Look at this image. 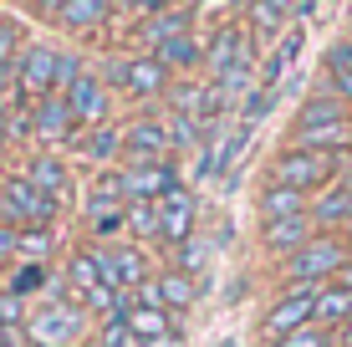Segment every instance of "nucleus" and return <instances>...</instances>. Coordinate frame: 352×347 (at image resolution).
<instances>
[{
	"label": "nucleus",
	"mask_w": 352,
	"mask_h": 347,
	"mask_svg": "<svg viewBox=\"0 0 352 347\" xmlns=\"http://www.w3.org/2000/svg\"><path fill=\"white\" fill-rule=\"evenodd\" d=\"M87 332L92 317L72 296H41V302H31L21 337H26V347H87Z\"/></svg>",
	"instance_id": "1"
},
{
	"label": "nucleus",
	"mask_w": 352,
	"mask_h": 347,
	"mask_svg": "<svg viewBox=\"0 0 352 347\" xmlns=\"http://www.w3.org/2000/svg\"><path fill=\"white\" fill-rule=\"evenodd\" d=\"M92 260H97V276H102V286H107V291H118V296H133L143 281L159 276V271H153V260H148V250L133 245V240L102 245V250L92 245Z\"/></svg>",
	"instance_id": "2"
},
{
	"label": "nucleus",
	"mask_w": 352,
	"mask_h": 347,
	"mask_svg": "<svg viewBox=\"0 0 352 347\" xmlns=\"http://www.w3.org/2000/svg\"><path fill=\"white\" fill-rule=\"evenodd\" d=\"M342 266H347L342 240H337V235H311V240L286 260V281H291V286H311V291H322V281L337 276Z\"/></svg>",
	"instance_id": "3"
},
{
	"label": "nucleus",
	"mask_w": 352,
	"mask_h": 347,
	"mask_svg": "<svg viewBox=\"0 0 352 347\" xmlns=\"http://www.w3.org/2000/svg\"><path fill=\"white\" fill-rule=\"evenodd\" d=\"M240 67H256V46H250V31L240 21H225L204 41V71H210V82H225Z\"/></svg>",
	"instance_id": "4"
},
{
	"label": "nucleus",
	"mask_w": 352,
	"mask_h": 347,
	"mask_svg": "<svg viewBox=\"0 0 352 347\" xmlns=\"http://www.w3.org/2000/svg\"><path fill=\"white\" fill-rule=\"evenodd\" d=\"M153 210H159V240H164L168 250L189 245L194 235H199V199H194V189H189V184L168 189V194H164Z\"/></svg>",
	"instance_id": "5"
},
{
	"label": "nucleus",
	"mask_w": 352,
	"mask_h": 347,
	"mask_svg": "<svg viewBox=\"0 0 352 347\" xmlns=\"http://www.w3.org/2000/svg\"><path fill=\"white\" fill-rule=\"evenodd\" d=\"M168 159H174V148H168V128L159 113H143L133 123H123V169H133V164H168Z\"/></svg>",
	"instance_id": "6"
},
{
	"label": "nucleus",
	"mask_w": 352,
	"mask_h": 347,
	"mask_svg": "<svg viewBox=\"0 0 352 347\" xmlns=\"http://www.w3.org/2000/svg\"><path fill=\"white\" fill-rule=\"evenodd\" d=\"M56 62H62V52L46 41L36 46H21L16 56V87H21V102H41L56 92Z\"/></svg>",
	"instance_id": "7"
},
{
	"label": "nucleus",
	"mask_w": 352,
	"mask_h": 347,
	"mask_svg": "<svg viewBox=\"0 0 352 347\" xmlns=\"http://www.w3.org/2000/svg\"><path fill=\"white\" fill-rule=\"evenodd\" d=\"M271 184H281V189H296V194H307V189H322V184H332V153L286 148L281 159L271 164Z\"/></svg>",
	"instance_id": "8"
},
{
	"label": "nucleus",
	"mask_w": 352,
	"mask_h": 347,
	"mask_svg": "<svg viewBox=\"0 0 352 347\" xmlns=\"http://www.w3.org/2000/svg\"><path fill=\"white\" fill-rule=\"evenodd\" d=\"M311 312H317V291H311V286H286V296H276V306H271L265 322H261L265 342L276 347L281 337H291V332L311 327Z\"/></svg>",
	"instance_id": "9"
},
{
	"label": "nucleus",
	"mask_w": 352,
	"mask_h": 347,
	"mask_svg": "<svg viewBox=\"0 0 352 347\" xmlns=\"http://www.w3.org/2000/svg\"><path fill=\"white\" fill-rule=\"evenodd\" d=\"M77 117H72V107L62 92H52V98H41V102H31V138L41 143V148H67V143H77Z\"/></svg>",
	"instance_id": "10"
},
{
	"label": "nucleus",
	"mask_w": 352,
	"mask_h": 347,
	"mask_svg": "<svg viewBox=\"0 0 352 347\" xmlns=\"http://www.w3.org/2000/svg\"><path fill=\"white\" fill-rule=\"evenodd\" d=\"M184 184V174H179V164H133V169H123V199L128 205H159V199L168 194V189Z\"/></svg>",
	"instance_id": "11"
},
{
	"label": "nucleus",
	"mask_w": 352,
	"mask_h": 347,
	"mask_svg": "<svg viewBox=\"0 0 352 347\" xmlns=\"http://www.w3.org/2000/svg\"><path fill=\"white\" fill-rule=\"evenodd\" d=\"M194 21H199V5H153L148 16H143V26H138V41L148 46V52H159V46L189 36Z\"/></svg>",
	"instance_id": "12"
},
{
	"label": "nucleus",
	"mask_w": 352,
	"mask_h": 347,
	"mask_svg": "<svg viewBox=\"0 0 352 347\" xmlns=\"http://www.w3.org/2000/svg\"><path fill=\"white\" fill-rule=\"evenodd\" d=\"M67 107H72V117H77V128H102V123H113V92L97 82V71H87V77L67 92Z\"/></svg>",
	"instance_id": "13"
},
{
	"label": "nucleus",
	"mask_w": 352,
	"mask_h": 347,
	"mask_svg": "<svg viewBox=\"0 0 352 347\" xmlns=\"http://www.w3.org/2000/svg\"><path fill=\"white\" fill-rule=\"evenodd\" d=\"M128 98H164V92H174V71H168L153 52H138V56H128Z\"/></svg>",
	"instance_id": "14"
},
{
	"label": "nucleus",
	"mask_w": 352,
	"mask_h": 347,
	"mask_svg": "<svg viewBox=\"0 0 352 347\" xmlns=\"http://www.w3.org/2000/svg\"><path fill=\"white\" fill-rule=\"evenodd\" d=\"M41 10L62 31H77V36H87V31H97V26L113 21V5H102V0H62V5H41Z\"/></svg>",
	"instance_id": "15"
},
{
	"label": "nucleus",
	"mask_w": 352,
	"mask_h": 347,
	"mask_svg": "<svg viewBox=\"0 0 352 347\" xmlns=\"http://www.w3.org/2000/svg\"><path fill=\"white\" fill-rule=\"evenodd\" d=\"M21 174H26L31 184L41 189V194H52V199H62L67 189H72V169H67V159H62V153H52V148H36Z\"/></svg>",
	"instance_id": "16"
},
{
	"label": "nucleus",
	"mask_w": 352,
	"mask_h": 347,
	"mask_svg": "<svg viewBox=\"0 0 352 347\" xmlns=\"http://www.w3.org/2000/svg\"><path fill=\"white\" fill-rule=\"evenodd\" d=\"M307 240H311V214H296V220H265L261 225V245L271 250V256L291 260Z\"/></svg>",
	"instance_id": "17"
},
{
	"label": "nucleus",
	"mask_w": 352,
	"mask_h": 347,
	"mask_svg": "<svg viewBox=\"0 0 352 347\" xmlns=\"http://www.w3.org/2000/svg\"><path fill=\"white\" fill-rule=\"evenodd\" d=\"M87 235L92 245H123L128 240V205H87Z\"/></svg>",
	"instance_id": "18"
},
{
	"label": "nucleus",
	"mask_w": 352,
	"mask_h": 347,
	"mask_svg": "<svg viewBox=\"0 0 352 347\" xmlns=\"http://www.w3.org/2000/svg\"><path fill=\"white\" fill-rule=\"evenodd\" d=\"M77 153L92 159V164H118V153H123V128H118V123L82 128V133H77Z\"/></svg>",
	"instance_id": "19"
},
{
	"label": "nucleus",
	"mask_w": 352,
	"mask_h": 347,
	"mask_svg": "<svg viewBox=\"0 0 352 347\" xmlns=\"http://www.w3.org/2000/svg\"><path fill=\"white\" fill-rule=\"evenodd\" d=\"M123 322H128V332H133V337H138L143 347H153V342H168V337H174V317H168L164 306H133Z\"/></svg>",
	"instance_id": "20"
},
{
	"label": "nucleus",
	"mask_w": 352,
	"mask_h": 347,
	"mask_svg": "<svg viewBox=\"0 0 352 347\" xmlns=\"http://www.w3.org/2000/svg\"><path fill=\"white\" fill-rule=\"evenodd\" d=\"M352 220V179L327 184V194L311 205V225H347Z\"/></svg>",
	"instance_id": "21"
},
{
	"label": "nucleus",
	"mask_w": 352,
	"mask_h": 347,
	"mask_svg": "<svg viewBox=\"0 0 352 347\" xmlns=\"http://www.w3.org/2000/svg\"><path fill=\"white\" fill-rule=\"evenodd\" d=\"M296 214H311V210H307V194L281 189V184H265V189H261V225H265V220H296Z\"/></svg>",
	"instance_id": "22"
},
{
	"label": "nucleus",
	"mask_w": 352,
	"mask_h": 347,
	"mask_svg": "<svg viewBox=\"0 0 352 347\" xmlns=\"http://www.w3.org/2000/svg\"><path fill=\"white\" fill-rule=\"evenodd\" d=\"M311 322L327 327V332H332V327H347V322H352V291H342V286H322Z\"/></svg>",
	"instance_id": "23"
},
{
	"label": "nucleus",
	"mask_w": 352,
	"mask_h": 347,
	"mask_svg": "<svg viewBox=\"0 0 352 347\" xmlns=\"http://www.w3.org/2000/svg\"><path fill=\"white\" fill-rule=\"evenodd\" d=\"M327 123H347V102L337 98V92H317V98L301 107L296 133H307V128H327Z\"/></svg>",
	"instance_id": "24"
},
{
	"label": "nucleus",
	"mask_w": 352,
	"mask_h": 347,
	"mask_svg": "<svg viewBox=\"0 0 352 347\" xmlns=\"http://www.w3.org/2000/svg\"><path fill=\"white\" fill-rule=\"evenodd\" d=\"M102 286V276H97V260H92V245L87 250H77V256L67 260V291H72V302H87V296Z\"/></svg>",
	"instance_id": "25"
},
{
	"label": "nucleus",
	"mask_w": 352,
	"mask_h": 347,
	"mask_svg": "<svg viewBox=\"0 0 352 347\" xmlns=\"http://www.w3.org/2000/svg\"><path fill=\"white\" fill-rule=\"evenodd\" d=\"M153 56H159L168 71H194V67H204V41H199V31H189V36H179V41L159 46Z\"/></svg>",
	"instance_id": "26"
},
{
	"label": "nucleus",
	"mask_w": 352,
	"mask_h": 347,
	"mask_svg": "<svg viewBox=\"0 0 352 347\" xmlns=\"http://www.w3.org/2000/svg\"><path fill=\"white\" fill-rule=\"evenodd\" d=\"M347 143H352V123H327V128L296 133V148H307V153H332V148H347Z\"/></svg>",
	"instance_id": "27"
},
{
	"label": "nucleus",
	"mask_w": 352,
	"mask_h": 347,
	"mask_svg": "<svg viewBox=\"0 0 352 347\" xmlns=\"http://www.w3.org/2000/svg\"><path fill=\"white\" fill-rule=\"evenodd\" d=\"M245 21H250V31L276 36L286 21H296V10H291L286 0H261V5H245Z\"/></svg>",
	"instance_id": "28"
},
{
	"label": "nucleus",
	"mask_w": 352,
	"mask_h": 347,
	"mask_svg": "<svg viewBox=\"0 0 352 347\" xmlns=\"http://www.w3.org/2000/svg\"><path fill=\"white\" fill-rule=\"evenodd\" d=\"M296 52H301V31H286V41L276 46L271 56H265V71H261V87H276V92H281V77H286V67L296 62Z\"/></svg>",
	"instance_id": "29"
},
{
	"label": "nucleus",
	"mask_w": 352,
	"mask_h": 347,
	"mask_svg": "<svg viewBox=\"0 0 352 347\" xmlns=\"http://www.w3.org/2000/svg\"><path fill=\"white\" fill-rule=\"evenodd\" d=\"M204 266H210V240H199V235L174 250V271H184V276H194V271H204Z\"/></svg>",
	"instance_id": "30"
},
{
	"label": "nucleus",
	"mask_w": 352,
	"mask_h": 347,
	"mask_svg": "<svg viewBox=\"0 0 352 347\" xmlns=\"http://www.w3.org/2000/svg\"><path fill=\"white\" fill-rule=\"evenodd\" d=\"M128 230L143 240H159V210L153 205H128Z\"/></svg>",
	"instance_id": "31"
},
{
	"label": "nucleus",
	"mask_w": 352,
	"mask_h": 347,
	"mask_svg": "<svg viewBox=\"0 0 352 347\" xmlns=\"http://www.w3.org/2000/svg\"><path fill=\"white\" fill-rule=\"evenodd\" d=\"M97 347H143V342L128 332L123 317H113V322H102V327H97Z\"/></svg>",
	"instance_id": "32"
},
{
	"label": "nucleus",
	"mask_w": 352,
	"mask_h": 347,
	"mask_svg": "<svg viewBox=\"0 0 352 347\" xmlns=\"http://www.w3.org/2000/svg\"><path fill=\"white\" fill-rule=\"evenodd\" d=\"M21 256L36 260V266H46V256H52V230H21Z\"/></svg>",
	"instance_id": "33"
},
{
	"label": "nucleus",
	"mask_w": 352,
	"mask_h": 347,
	"mask_svg": "<svg viewBox=\"0 0 352 347\" xmlns=\"http://www.w3.org/2000/svg\"><path fill=\"white\" fill-rule=\"evenodd\" d=\"M271 102H276V87H256L245 102H240V117H245V128L250 123H261L265 113H271Z\"/></svg>",
	"instance_id": "34"
},
{
	"label": "nucleus",
	"mask_w": 352,
	"mask_h": 347,
	"mask_svg": "<svg viewBox=\"0 0 352 347\" xmlns=\"http://www.w3.org/2000/svg\"><path fill=\"white\" fill-rule=\"evenodd\" d=\"M276 347H332V332L311 322V327H301V332H291V337H281Z\"/></svg>",
	"instance_id": "35"
},
{
	"label": "nucleus",
	"mask_w": 352,
	"mask_h": 347,
	"mask_svg": "<svg viewBox=\"0 0 352 347\" xmlns=\"http://www.w3.org/2000/svg\"><path fill=\"white\" fill-rule=\"evenodd\" d=\"M97 82H102L107 92H113V87L123 92V87H128V56H107L102 71H97Z\"/></svg>",
	"instance_id": "36"
},
{
	"label": "nucleus",
	"mask_w": 352,
	"mask_h": 347,
	"mask_svg": "<svg viewBox=\"0 0 352 347\" xmlns=\"http://www.w3.org/2000/svg\"><path fill=\"white\" fill-rule=\"evenodd\" d=\"M10 256H21V230L16 225H0V266H6Z\"/></svg>",
	"instance_id": "37"
},
{
	"label": "nucleus",
	"mask_w": 352,
	"mask_h": 347,
	"mask_svg": "<svg viewBox=\"0 0 352 347\" xmlns=\"http://www.w3.org/2000/svg\"><path fill=\"white\" fill-rule=\"evenodd\" d=\"M10 113H16V107L0 98V148H6V138H10Z\"/></svg>",
	"instance_id": "38"
},
{
	"label": "nucleus",
	"mask_w": 352,
	"mask_h": 347,
	"mask_svg": "<svg viewBox=\"0 0 352 347\" xmlns=\"http://www.w3.org/2000/svg\"><path fill=\"white\" fill-rule=\"evenodd\" d=\"M332 82H337V98L347 102V98H352V71H342V77H332Z\"/></svg>",
	"instance_id": "39"
},
{
	"label": "nucleus",
	"mask_w": 352,
	"mask_h": 347,
	"mask_svg": "<svg viewBox=\"0 0 352 347\" xmlns=\"http://www.w3.org/2000/svg\"><path fill=\"white\" fill-rule=\"evenodd\" d=\"M337 286H342V291H352V256H347V266L337 271Z\"/></svg>",
	"instance_id": "40"
},
{
	"label": "nucleus",
	"mask_w": 352,
	"mask_h": 347,
	"mask_svg": "<svg viewBox=\"0 0 352 347\" xmlns=\"http://www.w3.org/2000/svg\"><path fill=\"white\" fill-rule=\"evenodd\" d=\"M342 347H352V322H347V327H342Z\"/></svg>",
	"instance_id": "41"
},
{
	"label": "nucleus",
	"mask_w": 352,
	"mask_h": 347,
	"mask_svg": "<svg viewBox=\"0 0 352 347\" xmlns=\"http://www.w3.org/2000/svg\"><path fill=\"white\" fill-rule=\"evenodd\" d=\"M153 347H184V342H179V337H168V342H153Z\"/></svg>",
	"instance_id": "42"
}]
</instances>
